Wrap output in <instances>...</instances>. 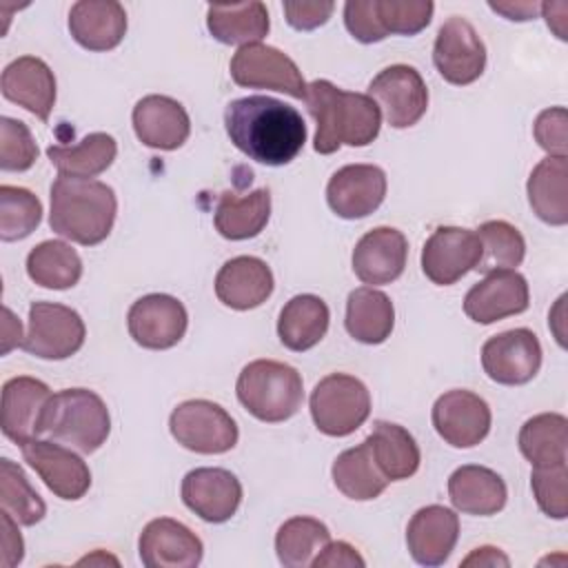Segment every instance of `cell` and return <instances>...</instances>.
I'll return each instance as SVG.
<instances>
[{
  "label": "cell",
  "mask_w": 568,
  "mask_h": 568,
  "mask_svg": "<svg viewBox=\"0 0 568 568\" xmlns=\"http://www.w3.org/2000/svg\"><path fill=\"white\" fill-rule=\"evenodd\" d=\"M4 320H2V348H0V353L2 355H7L13 346H22V326H20V322L16 320V315L11 313V308H7L4 306Z\"/></svg>",
  "instance_id": "52"
},
{
  "label": "cell",
  "mask_w": 568,
  "mask_h": 568,
  "mask_svg": "<svg viewBox=\"0 0 568 568\" xmlns=\"http://www.w3.org/2000/svg\"><path fill=\"white\" fill-rule=\"evenodd\" d=\"M51 390L36 377H11L2 386V433L18 446L42 435Z\"/></svg>",
  "instance_id": "22"
},
{
  "label": "cell",
  "mask_w": 568,
  "mask_h": 568,
  "mask_svg": "<svg viewBox=\"0 0 568 568\" xmlns=\"http://www.w3.org/2000/svg\"><path fill=\"white\" fill-rule=\"evenodd\" d=\"M433 426L437 435L455 448L477 446L490 430V408L479 395L455 388L433 404Z\"/></svg>",
  "instance_id": "17"
},
{
  "label": "cell",
  "mask_w": 568,
  "mask_h": 568,
  "mask_svg": "<svg viewBox=\"0 0 568 568\" xmlns=\"http://www.w3.org/2000/svg\"><path fill=\"white\" fill-rule=\"evenodd\" d=\"M93 561H115V564H118V559H113V557H109V555L104 557L102 552H95L93 557H84V559H80L78 564H93Z\"/></svg>",
  "instance_id": "53"
},
{
  "label": "cell",
  "mask_w": 568,
  "mask_h": 568,
  "mask_svg": "<svg viewBox=\"0 0 568 568\" xmlns=\"http://www.w3.org/2000/svg\"><path fill=\"white\" fill-rule=\"evenodd\" d=\"M313 568H364V557L346 541H328L311 561Z\"/></svg>",
  "instance_id": "48"
},
{
  "label": "cell",
  "mask_w": 568,
  "mask_h": 568,
  "mask_svg": "<svg viewBox=\"0 0 568 568\" xmlns=\"http://www.w3.org/2000/svg\"><path fill=\"white\" fill-rule=\"evenodd\" d=\"M133 129L142 144L173 151L186 142L191 120L178 100L169 95H146L133 106Z\"/></svg>",
  "instance_id": "26"
},
{
  "label": "cell",
  "mask_w": 568,
  "mask_h": 568,
  "mask_svg": "<svg viewBox=\"0 0 568 568\" xmlns=\"http://www.w3.org/2000/svg\"><path fill=\"white\" fill-rule=\"evenodd\" d=\"M42 220L40 200L22 186H0V240L16 242L36 231Z\"/></svg>",
  "instance_id": "43"
},
{
  "label": "cell",
  "mask_w": 568,
  "mask_h": 568,
  "mask_svg": "<svg viewBox=\"0 0 568 568\" xmlns=\"http://www.w3.org/2000/svg\"><path fill=\"white\" fill-rule=\"evenodd\" d=\"M408 242L393 226H377L359 237L353 248V271L364 284H390L406 266Z\"/></svg>",
  "instance_id": "24"
},
{
  "label": "cell",
  "mask_w": 568,
  "mask_h": 568,
  "mask_svg": "<svg viewBox=\"0 0 568 568\" xmlns=\"http://www.w3.org/2000/svg\"><path fill=\"white\" fill-rule=\"evenodd\" d=\"M528 202L539 220L552 226L568 222V162L559 155L544 158L528 178Z\"/></svg>",
  "instance_id": "31"
},
{
  "label": "cell",
  "mask_w": 568,
  "mask_h": 568,
  "mask_svg": "<svg viewBox=\"0 0 568 568\" xmlns=\"http://www.w3.org/2000/svg\"><path fill=\"white\" fill-rule=\"evenodd\" d=\"M273 284V273L264 260L240 255L224 262L217 271L215 295L229 308L248 311L268 300Z\"/></svg>",
  "instance_id": "27"
},
{
  "label": "cell",
  "mask_w": 568,
  "mask_h": 568,
  "mask_svg": "<svg viewBox=\"0 0 568 568\" xmlns=\"http://www.w3.org/2000/svg\"><path fill=\"white\" fill-rule=\"evenodd\" d=\"M69 31L89 51H111L126 33V11L115 0H80L69 11Z\"/></svg>",
  "instance_id": "28"
},
{
  "label": "cell",
  "mask_w": 568,
  "mask_h": 568,
  "mask_svg": "<svg viewBox=\"0 0 568 568\" xmlns=\"http://www.w3.org/2000/svg\"><path fill=\"white\" fill-rule=\"evenodd\" d=\"M240 404L260 422L277 424L297 413L304 399L302 375L275 359L246 364L235 384Z\"/></svg>",
  "instance_id": "5"
},
{
  "label": "cell",
  "mask_w": 568,
  "mask_h": 568,
  "mask_svg": "<svg viewBox=\"0 0 568 568\" xmlns=\"http://www.w3.org/2000/svg\"><path fill=\"white\" fill-rule=\"evenodd\" d=\"M488 7L497 13H501L508 20H535V16L541 11V2H526V0H517V2H488Z\"/></svg>",
  "instance_id": "50"
},
{
  "label": "cell",
  "mask_w": 568,
  "mask_h": 568,
  "mask_svg": "<svg viewBox=\"0 0 568 568\" xmlns=\"http://www.w3.org/2000/svg\"><path fill=\"white\" fill-rule=\"evenodd\" d=\"M435 4L430 0H348L344 24L348 33L373 44L390 33L415 36L430 24Z\"/></svg>",
  "instance_id": "6"
},
{
  "label": "cell",
  "mask_w": 568,
  "mask_h": 568,
  "mask_svg": "<svg viewBox=\"0 0 568 568\" xmlns=\"http://www.w3.org/2000/svg\"><path fill=\"white\" fill-rule=\"evenodd\" d=\"M331 541L328 528L315 517H291L275 535V552L286 568H306Z\"/></svg>",
  "instance_id": "40"
},
{
  "label": "cell",
  "mask_w": 568,
  "mask_h": 568,
  "mask_svg": "<svg viewBox=\"0 0 568 568\" xmlns=\"http://www.w3.org/2000/svg\"><path fill=\"white\" fill-rule=\"evenodd\" d=\"M481 242V257L477 262V271L490 273L499 268H515L524 262L526 240L517 226L506 220H488L477 231Z\"/></svg>",
  "instance_id": "41"
},
{
  "label": "cell",
  "mask_w": 568,
  "mask_h": 568,
  "mask_svg": "<svg viewBox=\"0 0 568 568\" xmlns=\"http://www.w3.org/2000/svg\"><path fill=\"white\" fill-rule=\"evenodd\" d=\"M308 406L320 433L346 437L368 419L371 395L362 379L346 373H331L315 384Z\"/></svg>",
  "instance_id": "7"
},
{
  "label": "cell",
  "mask_w": 568,
  "mask_h": 568,
  "mask_svg": "<svg viewBox=\"0 0 568 568\" xmlns=\"http://www.w3.org/2000/svg\"><path fill=\"white\" fill-rule=\"evenodd\" d=\"M189 315L184 304L166 293H151L135 300L126 315V326L135 344L151 351L175 346L186 333Z\"/></svg>",
  "instance_id": "14"
},
{
  "label": "cell",
  "mask_w": 568,
  "mask_h": 568,
  "mask_svg": "<svg viewBox=\"0 0 568 568\" xmlns=\"http://www.w3.org/2000/svg\"><path fill=\"white\" fill-rule=\"evenodd\" d=\"M138 552L146 568H195L202 561L204 546L182 521L158 517L140 532Z\"/></svg>",
  "instance_id": "19"
},
{
  "label": "cell",
  "mask_w": 568,
  "mask_h": 568,
  "mask_svg": "<svg viewBox=\"0 0 568 568\" xmlns=\"http://www.w3.org/2000/svg\"><path fill=\"white\" fill-rule=\"evenodd\" d=\"M4 100L27 109L42 122L49 120L55 104V78L49 64L36 55H22L9 62L2 71Z\"/></svg>",
  "instance_id": "25"
},
{
  "label": "cell",
  "mask_w": 568,
  "mask_h": 568,
  "mask_svg": "<svg viewBox=\"0 0 568 568\" xmlns=\"http://www.w3.org/2000/svg\"><path fill=\"white\" fill-rule=\"evenodd\" d=\"M364 442L388 481L408 479L417 473L422 462L419 446L404 426L393 422H375L373 433Z\"/></svg>",
  "instance_id": "32"
},
{
  "label": "cell",
  "mask_w": 568,
  "mask_h": 568,
  "mask_svg": "<svg viewBox=\"0 0 568 568\" xmlns=\"http://www.w3.org/2000/svg\"><path fill=\"white\" fill-rule=\"evenodd\" d=\"M231 78L246 89H273L291 98H306V82L297 64L268 44H246L231 58Z\"/></svg>",
  "instance_id": "10"
},
{
  "label": "cell",
  "mask_w": 568,
  "mask_h": 568,
  "mask_svg": "<svg viewBox=\"0 0 568 568\" xmlns=\"http://www.w3.org/2000/svg\"><path fill=\"white\" fill-rule=\"evenodd\" d=\"M530 486L541 513L552 519L568 515V466H532Z\"/></svg>",
  "instance_id": "44"
},
{
  "label": "cell",
  "mask_w": 568,
  "mask_h": 568,
  "mask_svg": "<svg viewBox=\"0 0 568 568\" xmlns=\"http://www.w3.org/2000/svg\"><path fill=\"white\" fill-rule=\"evenodd\" d=\"M448 497L453 506L466 515H479L488 517L499 513L506 506V484L504 479L477 464H466L453 470L448 477Z\"/></svg>",
  "instance_id": "29"
},
{
  "label": "cell",
  "mask_w": 568,
  "mask_h": 568,
  "mask_svg": "<svg viewBox=\"0 0 568 568\" xmlns=\"http://www.w3.org/2000/svg\"><path fill=\"white\" fill-rule=\"evenodd\" d=\"M171 435L184 448L200 455H220L237 444L235 419L215 402L186 399L169 417Z\"/></svg>",
  "instance_id": "8"
},
{
  "label": "cell",
  "mask_w": 568,
  "mask_h": 568,
  "mask_svg": "<svg viewBox=\"0 0 568 568\" xmlns=\"http://www.w3.org/2000/svg\"><path fill=\"white\" fill-rule=\"evenodd\" d=\"M481 242L475 231L439 226L422 248V271L437 286H450L477 266Z\"/></svg>",
  "instance_id": "16"
},
{
  "label": "cell",
  "mask_w": 568,
  "mask_h": 568,
  "mask_svg": "<svg viewBox=\"0 0 568 568\" xmlns=\"http://www.w3.org/2000/svg\"><path fill=\"white\" fill-rule=\"evenodd\" d=\"M519 450L532 466H557L568 462V419L559 413H539L524 422Z\"/></svg>",
  "instance_id": "38"
},
{
  "label": "cell",
  "mask_w": 568,
  "mask_h": 568,
  "mask_svg": "<svg viewBox=\"0 0 568 568\" xmlns=\"http://www.w3.org/2000/svg\"><path fill=\"white\" fill-rule=\"evenodd\" d=\"M38 158V144L29 126L20 120L0 118V169L2 171H27Z\"/></svg>",
  "instance_id": "45"
},
{
  "label": "cell",
  "mask_w": 568,
  "mask_h": 568,
  "mask_svg": "<svg viewBox=\"0 0 568 568\" xmlns=\"http://www.w3.org/2000/svg\"><path fill=\"white\" fill-rule=\"evenodd\" d=\"M306 109L317 124L313 149L322 155L335 153L342 144L366 146L379 135L382 111L366 93L344 91L328 80L306 84Z\"/></svg>",
  "instance_id": "2"
},
{
  "label": "cell",
  "mask_w": 568,
  "mask_h": 568,
  "mask_svg": "<svg viewBox=\"0 0 568 568\" xmlns=\"http://www.w3.org/2000/svg\"><path fill=\"white\" fill-rule=\"evenodd\" d=\"M206 27L222 44H255L268 33V11L262 2L209 4Z\"/></svg>",
  "instance_id": "35"
},
{
  "label": "cell",
  "mask_w": 568,
  "mask_h": 568,
  "mask_svg": "<svg viewBox=\"0 0 568 568\" xmlns=\"http://www.w3.org/2000/svg\"><path fill=\"white\" fill-rule=\"evenodd\" d=\"M484 373L504 386L530 382L541 366V344L530 328H510L481 346Z\"/></svg>",
  "instance_id": "13"
},
{
  "label": "cell",
  "mask_w": 568,
  "mask_h": 568,
  "mask_svg": "<svg viewBox=\"0 0 568 568\" xmlns=\"http://www.w3.org/2000/svg\"><path fill=\"white\" fill-rule=\"evenodd\" d=\"M27 275L44 288L64 291L82 277V260L71 244L60 240H44L27 255Z\"/></svg>",
  "instance_id": "39"
},
{
  "label": "cell",
  "mask_w": 568,
  "mask_h": 568,
  "mask_svg": "<svg viewBox=\"0 0 568 568\" xmlns=\"http://www.w3.org/2000/svg\"><path fill=\"white\" fill-rule=\"evenodd\" d=\"M462 566H504V568H508L510 559L495 546H481V548H475L462 561Z\"/></svg>",
  "instance_id": "51"
},
{
  "label": "cell",
  "mask_w": 568,
  "mask_h": 568,
  "mask_svg": "<svg viewBox=\"0 0 568 568\" xmlns=\"http://www.w3.org/2000/svg\"><path fill=\"white\" fill-rule=\"evenodd\" d=\"M366 95L375 100L393 129H408L417 124L428 109V89L419 71L408 64L382 69L371 80Z\"/></svg>",
  "instance_id": "11"
},
{
  "label": "cell",
  "mask_w": 568,
  "mask_h": 568,
  "mask_svg": "<svg viewBox=\"0 0 568 568\" xmlns=\"http://www.w3.org/2000/svg\"><path fill=\"white\" fill-rule=\"evenodd\" d=\"M528 282L515 268L486 273L464 297V313L477 324H493L528 308Z\"/></svg>",
  "instance_id": "18"
},
{
  "label": "cell",
  "mask_w": 568,
  "mask_h": 568,
  "mask_svg": "<svg viewBox=\"0 0 568 568\" xmlns=\"http://www.w3.org/2000/svg\"><path fill=\"white\" fill-rule=\"evenodd\" d=\"M118 153V144L109 133H89L78 144H53L47 149V158L67 178L91 180L106 171Z\"/></svg>",
  "instance_id": "36"
},
{
  "label": "cell",
  "mask_w": 568,
  "mask_h": 568,
  "mask_svg": "<svg viewBox=\"0 0 568 568\" xmlns=\"http://www.w3.org/2000/svg\"><path fill=\"white\" fill-rule=\"evenodd\" d=\"M24 462L40 475L44 486L60 499L75 501L91 486V470L71 448L53 439H29L20 446Z\"/></svg>",
  "instance_id": "15"
},
{
  "label": "cell",
  "mask_w": 568,
  "mask_h": 568,
  "mask_svg": "<svg viewBox=\"0 0 568 568\" xmlns=\"http://www.w3.org/2000/svg\"><path fill=\"white\" fill-rule=\"evenodd\" d=\"M224 126L246 158L266 166L288 164L306 142L300 111L268 95L233 100L224 111Z\"/></svg>",
  "instance_id": "1"
},
{
  "label": "cell",
  "mask_w": 568,
  "mask_h": 568,
  "mask_svg": "<svg viewBox=\"0 0 568 568\" xmlns=\"http://www.w3.org/2000/svg\"><path fill=\"white\" fill-rule=\"evenodd\" d=\"M346 331L362 344H382L393 331L395 308L386 293L373 286H359L346 300Z\"/></svg>",
  "instance_id": "33"
},
{
  "label": "cell",
  "mask_w": 568,
  "mask_h": 568,
  "mask_svg": "<svg viewBox=\"0 0 568 568\" xmlns=\"http://www.w3.org/2000/svg\"><path fill=\"white\" fill-rule=\"evenodd\" d=\"M537 144L548 151V155L566 158L568 153V113L564 106L544 109L532 126Z\"/></svg>",
  "instance_id": "46"
},
{
  "label": "cell",
  "mask_w": 568,
  "mask_h": 568,
  "mask_svg": "<svg viewBox=\"0 0 568 568\" xmlns=\"http://www.w3.org/2000/svg\"><path fill=\"white\" fill-rule=\"evenodd\" d=\"M386 195V173L375 164H346L333 173L326 186L331 211L344 220L371 215Z\"/></svg>",
  "instance_id": "20"
},
{
  "label": "cell",
  "mask_w": 568,
  "mask_h": 568,
  "mask_svg": "<svg viewBox=\"0 0 568 568\" xmlns=\"http://www.w3.org/2000/svg\"><path fill=\"white\" fill-rule=\"evenodd\" d=\"M0 504L20 526H33L47 515V506L31 488L24 470L7 457L0 459Z\"/></svg>",
  "instance_id": "42"
},
{
  "label": "cell",
  "mask_w": 568,
  "mask_h": 568,
  "mask_svg": "<svg viewBox=\"0 0 568 568\" xmlns=\"http://www.w3.org/2000/svg\"><path fill=\"white\" fill-rule=\"evenodd\" d=\"M333 475V484L335 488L355 501H368L379 497L386 486L390 484L382 470L377 468L371 448L366 442H362L355 448H348L344 453L337 455V459L333 462L331 468Z\"/></svg>",
  "instance_id": "37"
},
{
  "label": "cell",
  "mask_w": 568,
  "mask_h": 568,
  "mask_svg": "<svg viewBox=\"0 0 568 568\" xmlns=\"http://www.w3.org/2000/svg\"><path fill=\"white\" fill-rule=\"evenodd\" d=\"M182 501L209 524L229 521L242 501V484L226 468H193L182 479Z\"/></svg>",
  "instance_id": "21"
},
{
  "label": "cell",
  "mask_w": 568,
  "mask_h": 568,
  "mask_svg": "<svg viewBox=\"0 0 568 568\" xmlns=\"http://www.w3.org/2000/svg\"><path fill=\"white\" fill-rule=\"evenodd\" d=\"M333 9V2H284L286 22L297 31H311L326 24Z\"/></svg>",
  "instance_id": "47"
},
{
  "label": "cell",
  "mask_w": 568,
  "mask_h": 568,
  "mask_svg": "<svg viewBox=\"0 0 568 568\" xmlns=\"http://www.w3.org/2000/svg\"><path fill=\"white\" fill-rule=\"evenodd\" d=\"M459 537V517L455 510L430 504L419 508L406 528V546L419 566H442Z\"/></svg>",
  "instance_id": "23"
},
{
  "label": "cell",
  "mask_w": 568,
  "mask_h": 568,
  "mask_svg": "<svg viewBox=\"0 0 568 568\" xmlns=\"http://www.w3.org/2000/svg\"><path fill=\"white\" fill-rule=\"evenodd\" d=\"M115 213V193L100 180L60 175L51 184L49 224L53 233L71 242L82 246L100 244L109 237Z\"/></svg>",
  "instance_id": "3"
},
{
  "label": "cell",
  "mask_w": 568,
  "mask_h": 568,
  "mask_svg": "<svg viewBox=\"0 0 568 568\" xmlns=\"http://www.w3.org/2000/svg\"><path fill=\"white\" fill-rule=\"evenodd\" d=\"M0 530H2V552H0V564L4 568H13L22 561L24 557V541L20 537V530H18V521L7 513V510H0Z\"/></svg>",
  "instance_id": "49"
},
{
  "label": "cell",
  "mask_w": 568,
  "mask_h": 568,
  "mask_svg": "<svg viewBox=\"0 0 568 568\" xmlns=\"http://www.w3.org/2000/svg\"><path fill=\"white\" fill-rule=\"evenodd\" d=\"M84 322L78 311L55 302H33L22 351L40 359H67L84 344Z\"/></svg>",
  "instance_id": "9"
},
{
  "label": "cell",
  "mask_w": 568,
  "mask_h": 568,
  "mask_svg": "<svg viewBox=\"0 0 568 568\" xmlns=\"http://www.w3.org/2000/svg\"><path fill=\"white\" fill-rule=\"evenodd\" d=\"M328 306L322 297L302 293L291 297L280 311L277 337L280 342L295 353H304L322 342L328 331Z\"/></svg>",
  "instance_id": "30"
},
{
  "label": "cell",
  "mask_w": 568,
  "mask_h": 568,
  "mask_svg": "<svg viewBox=\"0 0 568 568\" xmlns=\"http://www.w3.org/2000/svg\"><path fill=\"white\" fill-rule=\"evenodd\" d=\"M42 433L78 453L98 450L109 433L111 417L102 397L89 388H64L51 395Z\"/></svg>",
  "instance_id": "4"
},
{
  "label": "cell",
  "mask_w": 568,
  "mask_h": 568,
  "mask_svg": "<svg viewBox=\"0 0 568 568\" xmlns=\"http://www.w3.org/2000/svg\"><path fill=\"white\" fill-rule=\"evenodd\" d=\"M271 217V193L268 189H255L246 195L222 193L215 206V229L226 240L255 237Z\"/></svg>",
  "instance_id": "34"
},
{
  "label": "cell",
  "mask_w": 568,
  "mask_h": 568,
  "mask_svg": "<svg viewBox=\"0 0 568 568\" xmlns=\"http://www.w3.org/2000/svg\"><path fill=\"white\" fill-rule=\"evenodd\" d=\"M433 62L446 82L464 87L484 73L486 47L466 18L453 16L437 31Z\"/></svg>",
  "instance_id": "12"
}]
</instances>
